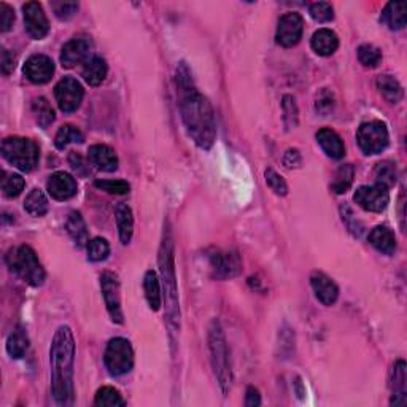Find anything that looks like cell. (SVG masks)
Here are the masks:
<instances>
[{
	"mask_svg": "<svg viewBox=\"0 0 407 407\" xmlns=\"http://www.w3.org/2000/svg\"><path fill=\"white\" fill-rule=\"evenodd\" d=\"M179 106L186 132L197 147L210 150L217 139L215 113L208 99L197 91L191 72L185 62H180L175 72Z\"/></svg>",
	"mask_w": 407,
	"mask_h": 407,
	"instance_id": "obj_1",
	"label": "cell"
},
{
	"mask_svg": "<svg viewBox=\"0 0 407 407\" xmlns=\"http://www.w3.org/2000/svg\"><path fill=\"white\" fill-rule=\"evenodd\" d=\"M51 391L59 406L74 403L75 339L69 326H59L50 348Z\"/></svg>",
	"mask_w": 407,
	"mask_h": 407,
	"instance_id": "obj_2",
	"label": "cell"
},
{
	"mask_svg": "<svg viewBox=\"0 0 407 407\" xmlns=\"http://www.w3.org/2000/svg\"><path fill=\"white\" fill-rule=\"evenodd\" d=\"M159 266L163 274V285L166 290V312L169 325L177 330L180 326V307H179V290H177L175 268H174V247H172L170 236L167 234L161 245L159 252Z\"/></svg>",
	"mask_w": 407,
	"mask_h": 407,
	"instance_id": "obj_3",
	"label": "cell"
},
{
	"mask_svg": "<svg viewBox=\"0 0 407 407\" xmlns=\"http://www.w3.org/2000/svg\"><path fill=\"white\" fill-rule=\"evenodd\" d=\"M208 348H210L212 366L224 395L229 393L232 385V369L231 358H229L228 342L224 337L220 321L213 320L208 326Z\"/></svg>",
	"mask_w": 407,
	"mask_h": 407,
	"instance_id": "obj_4",
	"label": "cell"
},
{
	"mask_svg": "<svg viewBox=\"0 0 407 407\" xmlns=\"http://www.w3.org/2000/svg\"><path fill=\"white\" fill-rule=\"evenodd\" d=\"M7 264L18 277L23 279L26 284L32 286H41L45 284V269L37 258V253L34 252L29 245H21V247L12 248L7 253Z\"/></svg>",
	"mask_w": 407,
	"mask_h": 407,
	"instance_id": "obj_5",
	"label": "cell"
},
{
	"mask_svg": "<svg viewBox=\"0 0 407 407\" xmlns=\"http://www.w3.org/2000/svg\"><path fill=\"white\" fill-rule=\"evenodd\" d=\"M3 159L23 172L34 170L39 164L40 150L37 143L24 137H7L2 142Z\"/></svg>",
	"mask_w": 407,
	"mask_h": 407,
	"instance_id": "obj_6",
	"label": "cell"
},
{
	"mask_svg": "<svg viewBox=\"0 0 407 407\" xmlns=\"http://www.w3.org/2000/svg\"><path fill=\"white\" fill-rule=\"evenodd\" d=\"M103 363L108 373L115 377L128 374L134 366V350L128 339L115 337L107 344Z\"/></svg>",
	"mask_w": 407,
	"mask_h": 407,
	"instance_id": "obj_7",
	"label": "cell"
},
{
	"mask_svg": "<svg viewBox=\"0 0 407 407\" xmlns=\"http://www.w3.org/2000/svg\"><path fill=\"white\" fill-rule=\"evenodd\" d=\"M357 140L364 155H379L388 147V129L382 121L363 123L358 128Z\"/></svg>",
	"mask_w": 407,
	"mask_h": 407,
	"instance_id": "obj_8",
	"label": "cell"
},
{
	"mask_svg": "<svg viewBox=\"0 0 407 407\" xmlns=\"http://www.w3.org/2000/svg\"><path fill=\"white\" fill-rule=\"evenodd\" d=\"M56 102L64 113H72L80 108L83 97H85V90L81 83L75 80L74 77H64L57 83L54 88Z\"/></svg>",
	"mask_w": 407,
	"mask_h": 407,
	"instance_id": "obj_9",
	"label": "cell"
},
{
	"mask_svg": "<svg viewBox=\"0 0 407 407\" xmlns=\"http://www.w3.org/2000/svg\"><path fill=\"white\" fill-rule=\"evenodd\" d=\"M101 288L102 296L106 301L107 310L110 314L112 320L118 325L124 321L123 309H121V293H119V280L118 275L113 272H103L101 275Z\"/></svg>",
	"mask_w": 407,
	"mask_h": 407,
	"instance_id": "obj_10",
	"label": "cell"
},
{
	"mask_svg": "<svg viewBox=\"0 0 407 407\" xmlns=\"http://www.w3.org/2000/svg\"><path fill=\"white\" fill-rule=\"evenodd\" d=\"M355 202L366 212L380 213L385 210L390 202L388 188L382 185H370V186H359L353 196Z\"/></svg>",
	"mask_w": 407,
	"mask_h": 407,
	"instance_id": "obj_11",
	"label": "cell"
},
{
	"mask_svg": "<svg viewBox=\"0 0 407 407\" xmlns=\"http://www.w3.org/2000/svg\"><path fill=\"white\" fill-rule=\"evenodd\" d=\"M302 32H304V19L299 13H286L280 18L277 26V43L285 46V48H291L296 46L302 39Z\"/></svg>",
	"mask_w": 407,
	"mask_h": 407,
	"instance_id": "obj_12",
	"label": "cell"
},
{
	"mask_svg": "<svg viewBox=\"0 0 407 407\" xmlns=\"http://www.w3.org/2000/svg\"><path fill=\"white\" fill-rule=\"evenodd\" d=\"M23 13L26 30L30 37L35 40L45 39L50 32V23L41 5L39 2H28L23 5Z\"/></svg>",
	"mask_w": 407,
	"mask_h": 407,
	"instance_id": "obj_13",
	"label": "cell"
},
{
	"mask_svg": "<svg viewBox=\"0 0 407 407\" xmlns=\"http://www.w3.org/2000/svg\"><path fill=\"white\" fill-rule=\"evenodd\" d=\"M210 269L213 277L228 280L241 274L242 263L236 252H215L210 255Z\"/></svg>",
	"mask_w": 407,
	"mask_h": 407,
	"instance_id": "obj_14",
	"label": "cell"
},
{
	"mask_svg": "<svg viewBox=\"0 0 407 407\" xmlns=\"http://www.w3.org/2000/svg\"><path fill=\"white\" fill-rule=\"evenodd\" d=\"M24 75L35 85H45L54 75V62L45 54L30 56L24 64Z\"/></svg>",
	"mask_w": 407,
	"mask_h": 407,
	"instance_id": "obj_15",
	"label": "cell"
},
{
	"mask_svg": "<svg viewBox=\"0 0 407 407\" xmlns=\"http://www.w3.org/2000/svg\"><path fill=\"white\" fill-rule=\"evenodd\" d=\"M92 43L88 37H75L74 40L67 41V43L62 46L61 51V62L66 69H72L81 62H86L90 59Z\"/></svg>",
	"mask_w": 407,
	"mask_h": 407,
	"instance_id": "obj_16",
	"label": "cell"
},
{
	"mask_svg": "<svg viewBox=\"0 0 407 407\" xmlns=\"http://www.w3.org/2000/svg\"><path fill=\"white\" fill-rule=\"evenodd\" d=\"M46 190L56 201H69L77 195V180L67 172H54L46 181Z\"/></svg>",
	"mask_w": 407,
	"mask_h": 407,
	"instance_id": "obj_17",
	"label": "cell"
},
{
	"mask_svg": "<svg viewBox=\"0 0 407 407\" xmlns=\"http://www.w3.org/2000/svg\"><path fill=\"white\" fill-rule=\"evenodd\" d=\"M310 285L312 290L317 296V299L325 306H332L334 302L337 301L339 297V288L337 285L334 284L331 277H328L326 274L323 272H314L310 277Z\"/></svg>",
	"mask_w": 407,
	"mask_h": 407,
	"instance_id": "obj_18",
	"label": "cell"
},
{
	"mask_svg": "<svg viewBox=\"0 0 407 407\" xmlns=\"http://www.w3.org/2000/svg\"><path fill=\"white\" fill-rule=\"evenodd\" d=\"M88 159L90 163L96 167L97 170L102 172H115L118 169V156L115 153V150L108 145H92L88 150Z\"/></svg>",
	"mask_w": 407,
	"mask_h": 407,
	"instance_id": "obj_19",
	"label": "cell"
},
{
	"mask_svg": "<svg viewBox=\"0 0 407 407\" xmlns=\"http://www.w3.org/2000/svg\"><path fill=\"white\" fill-rule=\"evenodd\" d=\"M391 406H404L407 403V366L403 359H398L393 366V374H391Z\"/></svg>",
	"mask_w": 407,
	"mask_h": 407,
	"instance_id": "obj_20",
	"label": "cell"
},
{
	"mask_svg": "<svg viewBox=\"0 0 407 407\" xmlns=\"http://www.w3.org/2000/svg\"><path fill=\"white\" fill-rule=\"evenodd\" d=\"M317 142L321 150L325 151L326 156H330L332 159H342L344 155H346V145H344L342 139L330 128H323L318 130Z\"/></svg>",
	"mask_w": 407,
	"mask_h": 407,
	"instance_id": "obj_21",
	"label": "cell"
},
{
	"mask_svg": "<svg viewBox=\"0 0 407 407\" xmlns=\"http://www.w3.org/2000/svg\"><path fill=\"white\" fill-rule=\"evenodd\" d=\"M310 46L318 56H331L336 53L339 48V37L331 29H318L317 32L312 35Z\"/></svg>",
	"mask_w": 407,
	"mask_h": 407,
	"instance_id": "obj_22",
	"label": "cell"
},
{
	"mask_svg": "<svg viewBox=\"0 0 407 407\" xmlns=\"http://www.w3.org/2000/svg\"><path fill=\"white\" fill-rule=\"evenodd\" d=\"M380 21L388 26L391 30H401L407 24V3L406 2H390L384 8Z\"/></svg>",
	"mask_w": 407,
	"mask_h": 407,
	"instance_id": "obj_23",
	"label": "cell"
},
{
	"mask_svg": "<svg viewBox=\"0 0 407 407\" xmlns=\"http://www.w3.org/2000/svg\"><path fill=\"white\" fill-rule=\"evenodd\" d=\"M369 244L384 255H393L396 252V237L393 231L387 226L374 228L369 234Z\"/></svg>",
	"mask_w": 407,
	"mask_h": 407,
	"instance_id": "obj_24",
	"label": "cell"
},
{
	"mask_svg": "<svg viewBox=\"0 0 407 407\" xmlns=\"http://www.w3.org/2000/svg\"><path fill=\"white\" fill-rule=\"evenodd\" d=\"M115 215H117V228L119 234V241L123 245H128L132 239L134 234V215L132 210L128 204H118L117 210H115Z\"/></svg>",
	"mask_w": 407,
	"mask_h": 407,
	"instance_id": "obj_25",
	"label": "cell"
},
{
	"mask_svg": "<svg viewBox=\"0 0 407 407\" xmlns=\"http://www.w3.org/2000/svg\"><path fill=\"white\" fill-rule=\"evenodd\" d=\"M108 72L107 62L99 56H92L85 62L83 67V78L90 86H99L106 80Z\"/></svg>",
	"mask_w": 407,
	"mask_h": 407,
	"instance_id": "obj_26",
	"label": "cell"
},
{
	"mask_svg": "<svg viewBox=\"0 0 407 407\" xmlns=\"http://www.w3.org/2000/svg\"><path fill=\"white\" fill-rule=\"evenodd\" d=\"M143 291L150 309L153 312H158L161 306H163V295H161V281L155 270H147L145 272Z\"/></svg>",
	"mask_w": 407,
	"mask_h": 407,
	"instance_id": "obj_27",
	"label": "cell"
},
{
	"mask_svg": "<svg viewBox=\"0 0 407 407\" xmlns=\"http://www.w3.org/2000/svg\"><path fill=\"white\" fill-rule=\"evenodd\" d=\"M375 85H377L380 96H382L387 102L398 103V102L403 101V97H404L403 86H401V83L396 80L395 77L380 75L377 78V81H375Z\"/></svg>",
	"mask_w": 407,
	"mask_h": 407,
	"instance_id": "obj_28",
	"label": "cell"
},
{
	"mask_svg": "<svg viewBox=\"0 0 407 407\" xmlns=\"http://www.w3.org/2000/svg\"><path fill=\"white\" fill-rule=\"evenodd\" d=\"M66 229L69 232V236L72 237L78 247H85V245L90 244V236H88V228L86 223L83 220L80 212H70L69 218L66 221Z\"/></svg>",
	"mask_w": 407,
	"mask_h": 407,
	"instance_id": "obj_29",
	"label": "cell"
},
{
	"mask_svg": "<svg viewBox=\"0 0 407 407\" xmlns=\"http://www.w3.org/2000/svg\"><path fill=\"white\" fill-rule=\"evenodd\" d=\"M48 199H46L45 192L39 190V188H34L24 201V210L28 212L30 217H43L46 215V212H48Z\"/></svg>",
	"mask_w": 407,
	"mask_h": 407,
	"instance_id": "obj_30",
	"label": "cell"
},
{
	"mask_svg": "<svg viewBox=\"0 0 407 407\" xmlns=\"http://www.w3.org/2000/svg\"><path fill=\"white\" fill-rule=\"evenodd\" d=\"M29 348V337L23 328H17L7 339V352L12 358H23Z\"/></svg>",
	"mask_w": 407,
	"mask_h": 407,
	"instance_id": "obj_31",
	"label": "cell"
},
{
	"mask_svg": "<svg viewBox=\"0 0 407 407\" xmlns=\"http://www.w3.org/2000/svg\"><path fill=\"white\" fill-rule=\"evenodd\" d=\"M355 179V169L352 164H342L334 174V180L331 183V190L336 195H346L350 190Z\"/></svg>",
	"mask_w": 407,
	"mask_h": 407,
	"instance_id": "obj_32",
	"label": "cell"
},
{
	"mask_svg": "<svg viewBox=\"0 0 407 407\" xmlns=\"http://www.w3.org/2000/svg\"><path fill=\"white\" fill-rule=\"evenodd\" d=\"M85 142V135L78 128L72 126V124H64L59 130H57L54 137V145L57 150H64L69 143H83Z\"/></svg>",
	"mask_w": 407,
	"mask_h": 407,
	"instance_id": "obj_33",
	"label": "cell"
},
{
	"mask_svg": "<svg viewBox=\"0 0 407 407\" xmlns=\"http://www.w3.org/2000/svg\"><path fill=\"white\" fill-rule=\"evenodd\" d=\"M32 113L35 117V121L41 128H48L54 121V110L50 106V102L45 97H35L32 101Z\"/></svg>",
	"mask_w": 407,
	"mask_h": 407,
	"instance_id": "obj_34",
	"label": "cell"
},
{
	"mask_svg": "<svg viewBox=\"0 0 407 407\" xmlns=\"http://www.w3.org/2000/svg\"><path fill=\"white\" fill-rule=\"evenodd\" d=\"M126 401L119 395V391L113 387H102L97 390L96 398H94V406L99 407H117L124 406Z\"/></svg>",
	"mask_w": 407,
	"mask_h": 407,
	"instance_id": "obj_35",
	"label": "cell"
},
{
	"mask_svg": "<svg viewBox=\"0 0 407 407\" xmlns=\"http://www.w3.org/2000/svg\"><path fill=\"white\" fill-rule=\"evenodd\" d=\"M375 183L382 185L385 188L395 186L396 179H398V174H396V167L391 161H384V163L377 164L374 170Z\"/></svg>",
	"mask_w": 407,
	"mask_h": 407,
	"instance_id": "obj_36",
	"label": "cell"
},
{
	"mask_svg": "<svg viewBox=\"0 0 407 407\" xmlns=\"http://www.w3.org/2000/svg\"><path fill=\"white\" fill-rule=\"evenodd\" d=\"M24 186H26V181L23 177L18 174H8V172H3L2 192L5 197H8V199L18 197L21 192H23Z\"/></svg>",
	"mask_w": 407,
	"mask_h": 407,
	"instance_id": "obj_37",
	"label": "cell"
},
{
	"mask_svg": "<svg viewBox=\"0 0 407 407\" xmlns=\"http://www.w3.org/2000/svg\"><path fill=\"white\" fill-rule=\"evenodd\" d=\"M110 255V244L102 237H94L92 241L88 244V259L92 263H101L106 261Z\"/></svg>",
	"mask_w": 407,
	"mask_h": 407,
	"instance_id": "obj_38",
	"label": "cell"
},
{
	"mask_svg": "<svg viewBox=\"0 0 407 407\" xmlns=\"http://www.w3.org/2000/svg\"><path fill=\"white\" fill-rule=\"evenodd\" d=\"M281 110H284V121L286 129H295L299 123V112H297V106L293 96L286 94L281 99Z\"/></svg>",
	"mask_w": 407,
	"mask_h": 407,
	"instance_id": "obj_39",
	"label": "cell"
},
{
	"mask_svg": "<svg viewBox=\"0 0 407 407\" xmlns=\"http://www.w3.org/2000/svg\"><path fill=\"white\" fill-rule=\"evenodd\" d=\"M358 59L364 67H377L380 62H382V51H380L377 46L364 43L358 48Z\"/></svg>",
	"mask_w": 407,
	"mask_h": 407,
	"instance_id": "obj_40",
	"label": "cell"
},
{
	"mask_svg": "<svg viewBox=\"0 0 407 407\" xmlns=\"http://www.w3.org/2000/svg\"><path fill=\"white\" fill-rule=\"evenodd\" d=\"M94 186L108 192V195H128L130 186L124 180H96Z\"/></svg>",
	"mask_w": 407,
	"mask_h": 407,
	"instance_id": "obj_41",
	"label": "cell"
},
{
	"mask_svg": "<svg viewBox=\"0 0 407 407\" xmlns=\"http://www.w3.org/2000/svg\"><path fill=\"white\" fill-rule=\"evenodd\" d=\"M310 17L314 18L317 23H330L334 19V10L331 3L328 2H315L309 7Z\"/></svg>",
	"mask_w": 407,
	"mask_h": 407,
	"instance_id": "obj_42",
	"label": "cell"
},
{
	"mask_svg": "<svg viewBox=\"0 0 407 407\" xmlns=\"http://www.w3.org/2000/svg\"><path fill=\"white\" fill-rule=\"evenodd\" d=\"M266 183L272 190L277 196H286L288 195V185H286V181L284 180V177L279 175L277 172L272 170V169H268L266 170Z\"/></svg>",
	"mask_w": 407,
	"mask_h": 407,
	"instance_id": "obj_43",
	"label": "cell"
},
{
	"mask_svg": "<svg viewBox=\"0 0 407 407\" xmlns=\"http://www.w3.org/2000/svg\"><path fill=\"white\" fill-rule=\"evenodd\" d=\"M51 8H53L56 18L67 21L74 18L77 14L78 3L77 2H51Z\"/></svg>",
	"mask_w": 407,
	"mask_h": 407,
	"instance_id": "obj_44",
	"label": "cell"
},
{
	"mask_svg": "<svg viewBox=\"0 0 407 407\" xmlns=\"http://www.w3.org/2000/svg\"><path fill=\"white\" fill-rule=\"evenodd\" d=\"M14 23V10L8 3H0V30L8 32Z\"/></svg>",
	"mask_w": 407,
	"mask_h": 407,
	"instance_id": "obj_45",
	"label": "cell"
},
{
	"mask_svg": "<svg viewBox=\"0 0 407 407\" xmlns=\"http://www.w3.org/2000/svg\"><path fill=\"white\" fill-rule=\"evenodd\" d=\"M334 107V97L330 91L323 90L320 94L317 96V102H315V108L318 113H321L323 117L330 113Z\"/></svg>",
	"mask_w": 407,
	"mask_h": 407,
	"instance_id": "obj_46",
	"label": "cell"
},
{
	"mask_svg": "<svg viewBox=\"0 0 407 407\" xmlns=\"http://www.w3.org/2000/svg\"><path fill=\"white\" fill-rule=\"evenodd\" d=\"M17 67V57L12 51L7 48H2V72L3 75H10Z\"/></svg>",
	"mask_w": 407,
	"mask_h": 407,
	"instance_id": "obj_47",
	"label": "cell"
},
{
	"mask_svg": "<svg viewBox=\"0 0 407 407\" xmlns=\"http://www.w3.org/2000/svg\"><path fill=\"white\" fill-rule=\"evenodd\" d=\"M69 163H70V166L74 167V169L78 172V174H81V175H86L88 174V167H86V164H85V161H83V158L78 153H75V151H72L70 153V156H69Z\"/></svg>",
	"mask_w": 407,
	"mask_h": 407,
	"instance_id": "obj_48",
	"label": "cell"
},
{
	"mask_svg": "<svg viewBox=\"0 0 407 407\" xmlns=\"http://www.w3.org/2000/svg\"><path fill=\"white\" fill-rule=\"evenodd\" d=\"M301 163H302V159H301L299 151L295 150V148L286 151L285 156H284L285 167H288V169H291V167H299Z\"/></svg>",
	"mask_w": 407,
	"mask_h": 407,
	"instance_id": "obj_49",
	"label": "cell"
},
{
	"mask_svg": "<svg viewBox=\"0 0 407 407\" xmlns=\"http://www.w3.org/2000/svg\"><path fill=\"white\" fill-rule=\"evenodd\" d=\"M245 406L247 407H257L261 406V395L258 388L248 387L247 393H245Z\"/></svg>",
	"mask_w": 407,
	"mask_h": 407,
	"instance_id": "obj_50",
	"label": "cell"
}]
</instances>
